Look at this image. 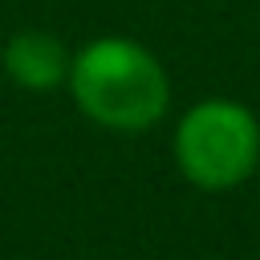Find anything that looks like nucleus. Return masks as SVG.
<instances>
[{
    "mask_svg": "<svg viewBox=\"0 0 260 260\" xmlns=\"http://www.w3.org/2000/svg\"><path fill=\"white\" fill-rule=\"evenodd\" d=\"M65 85L89 122L122 134L162 122L171 106L167 69L142 41H130V37L85 41L69 61Z\"/></svg>",
    "mask_w": 260,
    "mask_h": 260,
    "instance_id": "1",
    "label": "nucleus"
},
{
    "mask_svg": "<svg viewBox=\"0 0 260 260\" xmlns=\"http://www.w3.org/2000/svg\"><path fill=\"white\" fill-rule=\"evenodd\" d=\"M175 162L199 191H232L260 162V122L244 102L203 98L175 130Z\"/></svg>",
    "mask_w": 260,
    "mask_h": 260,
    "instance_id": "2",
    "label": "nucleus"
},
{
    "mask_svg": "<svg viewBox=\"0 0 260 260\" xmlns=\"http://www.w3.org/2000/svg\"><path fill=\"white\" fill-rule=\"evenodd\" d=\"M69 61H73V53L61 45V37H53L45 28H24L16 37H8V45H4V73L20 89H32V93H49V89L65 85Z\"/></svg>",
    "mask_w": 260,
    "mask_h": 260,
    "instance_id": "3",
    "label": "nucleus"
}]
</instances>
